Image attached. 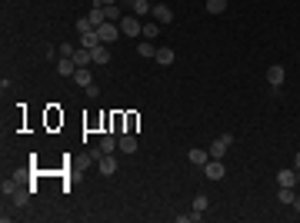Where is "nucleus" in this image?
<instances>
[{"label":"nucleus","instance_id":"f257e3e1","mask_svg":"<svg viewBox=\"0 0 300 223\" xmlns=\"http://www.w3.org/2000/svg\"><path fill=\"white\" fill-rule=\"evenodd\" d=\"M120 34H127V37H140V34H144V23H140V17H137V13L120 17Z\"/></svg>","mask_w":300,"mask_h":223},{"label":"nucleus","instance_id":"f03ea898","mask_svg":"<svg viewBox=\"0 0 300 223\" xmlns=\"http://www.w3.org/2000/svg\"><path fill=\"white\" fill-rule=\"evenodd\" d=\"M97 34H100V44H113V40H117V37H120V23H100L97 27Z\"/></svg>","mask_w":300,"mask_h":223},{"label":"nucleus","instance_id":"7ed1b4c3","mask_svg":"<svg viewBox=\"0 0 300 223\" xmlns=\"http://www.w3.org/2000/svg\"><path fill=\"white\" fill-rule=\"evenodd\" d=\"M203 177L207 180H223L227 177V167H223V160H207V167H203Z\"/></svg>","mask_w":300,"mask_h":223},{"label":"nucleus","instance_id":"20e7f679","mask_svg":"<svg viewBox=\"0 0 300 223\" xmlns=\"http://www.w3.org/2000/svg\"><path fill=\"white\" fill-rule=\"evenodd\" d=\"M267 80H270V87H274V90L284 87V80H287V70H284V64H270V70H267Z\"/></svg>","mask_w":300,"mask_h":223},{"label":"nucleus","instance_id":"39448f33","mask_svg":"<svg viewBox=\"0 0 300 223\" xmlns=\"http://www.w3.org/2000/svg\"><path fill=\"white\" fill-rule=\"evenodd\" d=\"M150 13H154V20L160 23V27H164V23H170V20H174V10H170L167 3H154V10H150Z\"/></svg>","mask_w":300,"mask_h":223},{"label":"nucleus","instance_id":"423d86ee","mask_svg":"<svg viewBox=\"0 0 300 223\" xmlns=\"http://www.w3.org/2000/svg\"><path fill=\"white\" fill-rule=\"evenodd\" d=\"M127 7H130V13H137V17H147V13L154 10V3L150 0H123Z\"/></svg>","mask_w":300,"mask_h":223},{"label":"nucleus","instance_id":"0eeeda50","mask_svg":"<svg viewBox=\"0 0 300 223\" xmlns=\"http://www.w3.org/2000/svg\"><path fill=\"white\" fill-rule=\"evenodd\" d=\"M97 167H100V173H103V177H113V173H117V160H113V153H103L97 160Z\"/></svg>","mask_w":300,"mask_h":223},{"label":"nucleus","instance_id":"6e6552de","mask_svg":"<svg viewBox=\"0 0 300 223\" xmlns=\"http://www.w3.org/2000/svg\"><path fill=\"white\" fill-rule=\"evenodd\" d=\"M57 74H60V77H74V74H77L74 57H60V60H57Z\"/></svg>","mask_w":300,"mask_h":223},{"label":"nucleus","instance_id":"1a4fd4ad","mask_svg":"<svg viewBox=\"0 0 300 223\" xmlns=\"http://www.w3.org/2000/svg\"><path fill=\"white\" fill-rule=\"evenodd\" d=\"M207 150H210V156H213V160H223V153L230 150V144H227L223 137H217V140H213V144L207 147Z\"/></svg>","mask_w":300,"mask_h":223},{"label":"nucleus","instance_id":"9d476101","mask_svg":"<svg viewBox=\"0 0 300 223\" xmlns=\"http://www.w3.org/2000/svg\"><path fill=\"white\" fill-rule=\"evenodd\" d=\"M90 54H94V64H110V44H97Z\"/></svg>","mask_w":300,"mask_h":223},{"label":"nucleus","instance_id":"9b49d317","mask_svg":"<svg viewBox=\"0 0 300 223\" xmlns=\"http://www.w3.org/2000/svg\"><path fill=\"white\" fill-rule=\"evenodd\" d=\"M74 64H77V67H90V64H94V54H90L87 47H77V50H74Z\"/></svg>","mask_w":300,"mask_h":223},{"label":"nucleus","instance_id":"f8f14e48","mask_svg":"<svg viewBox=\"0 0 300 223\" xmlns=\"http://www.w3.org/2000/svg\"><path fill=\"white\" fill-rule=\"evenodd\" d=\"M187 160L194 163V167H207V160H210V150H190Z\"/></svg>","mask_w":300,"mask_h":223},{"label":"nucleus","instance_id":"ddd939ff","mask_svg":"<svg viewBox=\"0 0 300 223\" xmlns=\"http://www.w3.org/2000/svg\"><path fill=\"white\" fill-rule=\"evenodd\" d=\"M277 187H297V170H280L277 173Z\"/></svg>","mask_w":300,"mask_h":223},{"label":"nucleus","instance_id":"4468645a","mask_svg":"<svg viewBox=\"0 0 300 223\" xmlns=\"http://www.w3.org/2000/svg\"><path fill=\"white\" fill-rule=\"evenodd\" d=\"M174 57H177V54H174L170 47H160V50H157V57H154V60H157V64H160V67H170V64H174Z\"/></svg>","mask_w":300,"mask_h":223},{"label":"nucleus","instance_id":"2eb2a0df","mask_svg":"<svg viewBox=\"0 0 300 223\" xmlns=\"http://www.w3.org/2000/svg\"><path fill=\"white\" fill-rule=\"evenodd\" d=\"M113 147H120V137H113V134L100 137V150H103V153H113Z\"/></svg>","mask_w":300,"mask_h":223},{"label":"nucleus","instance_id":"dca6fc26","mask_svg":"<svg viewBox=\"0 0 300 223\" xmlns=\"http://www.w3.org/2000/svg\"><path fill=\"white\" fill-rule=\"evenodd\" d=\"M97 44H100V34H97V30H87V34H80V47H87V50H94Z\"/></svg>","mask_w":300,"mask_h":223},{"label":"nucleus","instance_id":"f3484780","mask_svg":"<svg viewBox=\"0 0 300 223\" xmlns=\"http://www.w3.org/2000/svg\"><path fill=\"white\" fill-rule=\"evenodd\" d=\"M74 83H77V87H90V83H94L90 70H87V67H77V74H74Z\"/></svg>","mask_w":300,"mask_h":223},{"label":"nucleus","instance_id":"a211bd4d","mask_svg":"<svg viewBox=\"0 0 300 223\" xmlns=\"http://www.w3.org/2000/svg\"><path fill=\"white\" fill-rule=\"evenodd\" d=\"M133 150H137V137H133V134H123L120 137V153H133Z\"/></svg>","mask_w":300,"mask_h":223},{"label":"nucleus","instance_id":"6ab92c4d","mask_svg":"<svg viewBox=\"0 0 300 223\" xmlns=\"http://www.w3.org/2000/svg\"><path fill=\"white\" fill-rule=\"evenodd\" d=\"M103 13H107V20H110V23H120V17H123V13H120V3H107V7H103Z\"/></svg>","mask_w":300,"mask_h":223},{"label":"nucleus","instance_id":"aec40b11","mask_svg":"<svg viewBox=\"0 0 300 223\" xmlns=\"http://www.w3.org/2000/svg\"><path fill=\"white\" fill-rule=\"evenodd\" d=\"M277 200L287 207V203H294L297 200V193H294V187H280V193H277Z\"/></svg>","mask_w":300,"mask_h":223},{"label":"nucleus","instance_id":"412c9836","mask_svg":"<svg viewBox=\"0 0 300 223\" xmlns=\"http://www.w3.org/2000/svg\"><path fill=\"white\" fill-rule=\"evenodd\" d=\"M157 34H160V23L150 20V23H144V34H140V37H144V40H154Z\"/></svg>","mask_w":300,"mask_h":223},{"label":"nucleus","instance_id":"4be33fe9","mask_svg":"<svg viewBox=\"0 0 300 223\" xmlns=\"http://www.w3.org/2000/svg\"><path fill=\"white\" fill-rule=\"evenodd\" d=\"M140 57H157V47H154V40H140V50H137Z\"/></svg>","mask_w":300,"mask_h":223},{"label":"nucleus","instance_id":"5701e85b","mask_svg":"<svg viewBox=\"0 0 300 223\" xmlns=\"http://www.w3.org/2000/svg\"><path fill=\"white\" fill-rule=\"evenodd\" d=\"M227 10V0H207V13H223Z\"/></svg>","mask_w":300,"mask_h":223},{"label":"nucleus","instance_id":"b1692460","mask_svg":"<svg viewBox=\"0 0 300 223\" xmlns=\"http://www.w3.org/2000/svg\"><path fill=\"white\" fill-rule=\"evenodd\" d=\"M207 203H210V200H207L203 193H197V197H194V210H197V213H203V210H207Z\"/></svg>","mask_w":300,"mask_h":223},{"label":"nucleus","instance_id":"393cba45","mask_svg":"<svg viewBox=\"0 0 300 223\" xmlns=\"http://www.w3.org/2000/svg\"><path fill=\"white\" fill-rule=\"evenodd\" d=\"M74 50H77L74 44H60V57H74Z\"/></svg>","mask_w":300,"mask_h":223},{"label":"nucleus","instance_id":"a878e982","mask_svg":"<svg viewBox=\"0 0 300 223\" xmlns=\"http://www.w3.org/2000/svg\"><path fill=\"white\" fill-rule=\"evenodd\" d=\"M100 156H103V150H100V147H94V150H87V163H90V160H100Z\"/></svg>","mask_w":300,"mask_h":223},{"label":"nucleus","instance_id":"bb28decb","mask_svg":"<svg viewBox=\"0 0 300 223\" xmlns=\"http://www.w3.org/2000/svg\"><path fill=\"white\" fill-rule=\"evenodd\" d=\"M294 210H297V213H300V197H297V200H294Z\"/></svg>","mask_w":300,"mask_h":223},{"label":"nucleus","instance_id":"cd10ccee","mask_svg":"<svg viewBox=\"0 0 300 223\" xmlns=\"http://www.w3.org/2000/svg\"><path fill=\"white\" fill-rule=\"evenodd\" d=\"M100 3H103V7H107V3H120V0H100Z\"/></svg>","mask_w":300,"mask_h":223},{"label":"nucleus","instance_id":"c85d7f7f","mask_svg":"<svg viewBox=\"0 0 300 223\" xmlns=\"http://www.w3.org/2000/svg\"><path fill=\"white\" fill-rule=\"evenodd\" d=\"M294 167H300V153H297V160H294Z\"/></svg>","mask_w":300,"mask_h":223},{"label":"nucleus","instance_id":"c756f323","mask_svg":"<svg viewBox=\"0 0 300 223\" xmlns=\"http://www.w3.org/2000/svg\"><path fill=\"white\" fill-rule=\"evenodd\" d=\"M227 3H230V0H227Z\"/></svg>","mask_w":300,"mask_h":223}]
</instances>
